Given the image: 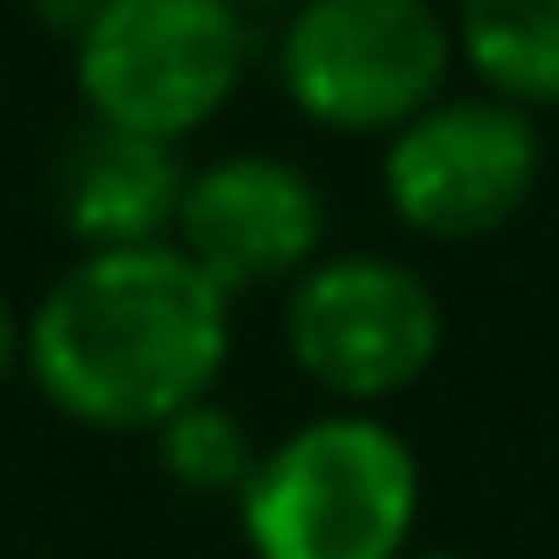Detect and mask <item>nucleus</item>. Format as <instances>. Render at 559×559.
I'll use <instances>...</instances> for the list:
<instances>
[{
  "label": "nucleus",
  "instance_id": "4468645a",
  "mask_svg": "<svg viewBox=\"0 0 559 559\" xmlns=\"http://www.w3.org/2000/svg\"><path fill=\"white\" fill-rule=\"evenodd\" d=\"M404 559H467V552H404Z\"/></svg>",
  "mask_w": 559,
  "mask_h": 559
},
{
  "label": "nucleus",
  "instance_id": "0eeeda50",
  "mask_svg": "<svg viewBox=\"0 0 559 559\" xmlns=\"http://www.w3.org/2000/svg\"><path fill=\"white\" fill-rule=\"evenodd\" d=\"M170 241L213 276L227 298L270 284H298L326 255V191L305 164L270 150L213 156L185 178L178 234Z\"/></svg>",
  "mask_w": 559,
  "mask_h": 559
},
{
  "label": "nucleus",
  "instance_id": "f03ea898",
  "mask_svg": "<svg viewBox=\"0 0 559 559\" xmlns=\"http://www.w3.org/2000/svg\"><path fill=\"white\" fill-rule=\"evenodd\" d=\"M234 503L255 559H404L418 453L369 411H333L276 439Z\"/></svg>",
  "mask_w": 559,
  "mask_h": 559
},
{
  "label": "nucleus",
  "instance_id": "ddd939ff",
  "mask_svg": "<svg viewBox=\"0 0 559 559\" xmlns=\"http://www.w3.org/2000/svg\"><path fill=\"white\" fill-rule=\"evenodd\" d=\"M248 14H262V8H298V0H241Z\"/></svg>",
  "mask_w": 559,
  "mask_h": 559
},
{
  "label": "nucleus",
  "instance_id": "6e6552de",
  "mask_svg": "<svg viewBox=\"0 0 559 559\" xmlns=\"http://www.w3.org/2000/svg\"><path fill=\"white\" fill-rule=\"evenodd\" d=\"M185 156L178 142L128 135L107 121H79V135H64L50 170L57 227L85 248H150L178 234L185 205Z\"/></svg>",
  "mask_w": 559,
  "mask_h": 559
},
{
  "label": "nucleus",
  "instance_id": "9d476101",
  "mask_svg": "<svg viewBox=\"0 0 559 559\" xmlns=\"http://www.w3.org/2000/svg\"><path fill=\"white\" fill-rule=\"evenodd\" d=\"M150 439H156V467H164L185 496H241L248 475H255V461H262V447L241 425V411H227L219 396L185 404L178 418H164Z\"/></svg>",
  "mask_w": 559,
  "mask_h": 559
},
{
  "label": "nucleus",
  "instance_id": "9b49d317",
  "mask_svg": "<svg viewBox=\"0 0 559 559\" xmlns=\"http://www.w3.org/2000/svg\"><path fill=\"white\" fill-rule=\"evenodd\" d=\"M107 8V0H28V22L43 28V36H57L71 50V43L85 36V28H93V14Z\"/></svg>",
  "mask_w": 559,
  "mask_h": 559
},
{
  "label": "nucleus",
  "instance_id": "f8f14e48",
  "mask_svg": "<svg viewBox=\"0 0 559 559\" xmlns=\"http://www.w3.org/2000/svg\"><path fill=\"white\" fill-rule=\"evenodd\" d=\"M22 333H28V312H14V298L0 290V390L22 369Z\"/></svg>",
  "mask_w": 559,
  "mask_h": 559
},
{
  "label": "nucleus",
  "instance_id": "7ed1b4c3",
  "mask_svg": "<svg viewBox=\"0 0 559 559\" xmlns=\"http://www.w3.org/2000/svg\"><path fill=\"white\" fill-rule=\"evenodd\" d=\"M262 28L241 0H107L71 43L85 121L191 142L241 99Z\"/></svg>",
  "mask_w": 559,
  "mask_h": 559
},
{
  "label": "nucleus",
  "instance_id": "f257e3e1",
  "mask_svg": "<svg viewBox=\"0 0 559 559\" xmlns=\"http://www.w3.org/2000/svg\"><path fill=\"white\" fill-rule=\"evenodd\" d=\"M234 355V298L178 241L85 248L28 305L22 369L93 432H156L213 396Z\"/></svg>",
  "mask_w": 559,
  "mask_h": 559
},
{
  "label": "nucleus",
  "instance_id": "39448f33",
  "mask_svg": "<svg viewBox=\"0 0 559 559\" xmlns=\"http://www.w3.org/2000/svg\"><path fill=\"white\" fill-rule=\"evenodd\" d=\"M546 178L538 114L489 93H447L382 142V199L425 241H481L510 227Z\"/></svg>",
  "mask_w": 559,
  "mask_h": 559
},
{
  "label": "nucleus",
  "instance_id": "20e7f679",
  "mask_svg": "<svg viewBox=\"0 0 559 559\" xmlns=\"http://www.w3.org/2000/svg\"><path fill=\"white\" fill-rule=\"evenodd\" d=\"M270 71L298 121L390 142L447 99V79L461 71L453 14L439 0H298L270 43Z\"/></svg>",
  "mask_w": 559,
  "mask_h": 559
},
{
  "label": "nucleus",
  "instance_id": "1a4fd4ad",
  "mask_svg": "<svg viewBox=\"0 0 559 559\" xmlns=\"http://www.w3.org/2000/svg\"><path fill=\"white\" fill-rule=\"evenodd\" d=\"M447 14L475 93L524 114L559 107V0H453Z\"/></svg>",
  "mask_w": 559,
  "mask_h": 559
},
{
  "label": "nucleus",
  "instance_id": "423d86ee",
  "mask_svg": "<svg viewBox=\"0 0 559 559\" xmlns=\"http://www.w3.org/2000/svg\"><path fill=\"white\" fill-rule=\"evenodd\" d=\"M439 290L396 255H319L284 298V347L319 390L347 404L411 390L439 361Z\"/></svg>",
  "mask_w": 559,
  "mask_h": 559
}]
</instances>
